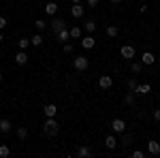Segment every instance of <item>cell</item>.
<instances>
[{
  "mask_svg": "<svg viewBox=\"0 0 160 158\" xmlns=\"http://www.w3.org/2000/svg\"><path fill=\"white\" fill-rule=\"evenodd\" d=\"M158 141H160V135H158Z\"/></svg>",
  "mask_w": 160,
  "mask_h": 158,
  "instance_id": "obj_40",
  "label": "cell"
},
{
  "mask_svg": "<svg viewBox=\"0 0 160 158\" xmlns=\"http://www.w3.org/2000/svg\"><path fill=\"white\" fill-rule=\"evenodd\" d=\"M124 105H128V107L135 105V92H128V94L124 96Z\"/></svg>",
  "mask_w": 160,
  "mask_h": 158,
  "instance_id": "obj_23",
  "label": "cell"
},
{
  "mask_svg": "<svg viewBox=\"0 0 160 158\" xmlns=\"http://www.w3.org/2000/svg\"><path fill=\"white\" fill-rule=\"evenodd\" d=\"M130 71H132L135 75H139L141 71H143V62H132V64H130Z\"/></svg>",
  "mask_w": 160,
  "mask_h": 158,
  "instance_id": "obj_24",
  "label": "cell"
},
{
  "mask_svg": "<svg viewBox=\"0 0 160 158\" xmlns=\"http://www.w3.org/2000/svg\"><path fill=\"white\" fill-rule=\"evenodd\" d=\"M83 13H86V9H83V4H81V2L71 7V15H73V17H77V19H79V17H83Z\"/></svg>",
  "mask_w": 160,
  "mask_h": 158,
  "instance_id": "obj_10",
  "label": "cell"
},
{
  "mask_svg": "<svg viewBox=\"0 0 160 158\" xmlns=\"http://www.w3.org/2000/svg\"><path fill=\"white\" fill-rule=\"evenodd\" d=\"M132 158H145V152H141V150H135V152H132Z\"/></svg>",
  "mask_w": 160,
  "mask_h": 158,
  "instance_id": "obj_32",
  "label": "cell"
},
{
  "mask_svg": "<svg viewBox=\"0 0 160 158\" xmlns=\"http://www.w3.org/2000/svg\"><path fill=\"white\" fill-rule=\"evenodd\" d=\"M154 60H156V58H154V54H152V51H145V54L141 56V62H143V66H152V64H154Z\"/></svg>",
  "mask_w": 160,
  "mask_h": 158,
  "instance_id": "obj_15",
  "label": "cell"
},
{
  "mask_svg": "<svg viewBox=\"0 0 160 158\" xmlns=\"http://www.w3.org/2000/svg\"><path fill=\"white\" fill-rule=\"evenodd\" d=\"M120 2H124V0H111V4H120Z\"/></svg>",
  "mask_w": 160,
  "mask_h": 158,
  "instance_id": "obj_36",
  "label": "cell"
},
{
  "mask_svg": "<svg viewBox=\"0 0 160 158\" xmlns=\"http://www.w3.org/2000/svg\"><path fill=\"white\" fill-rule=\"evenodd\" d=\"M120 56H122V58H126V60L135 58V47H132V45H122V49H120Z\"/></svg>",
  "mask_w": 160,
  "mask_h": 158,
  "instance_id": "obj_7",
  "label": "cell"
},
{
  "mask_svg": "<svg viewBox=\"0 0 160 158\" xmlns=\"http://www.w3.org/2000/svg\"><path fill=\"white\" fill-rule=\"evenodd\" d=\"M64 28H66V22H64L62 17H56V19L51 22V32H53V34H58L60 30H64Z\"/></svg>",
  "mask_w": 160,
  "mask_h": 158,
  "instance_id": "obj_6",
  "label": "cell"
},
{
  "mask_svg": "<svg viewBox=\"0 0 160 158\" xmlns=\"http://www.w3.org/2000/svg\"><path fill=\"white\" fill-rule=\"evenodd\" d=\"M68 34H71V38H81V37H83V32H81V28H79V26L71 28V30H68Z\"/></svg>",
  "mask_w": 160,
  "mask_h": 158,
  "instance_id": "obj_20",
  "label": "cell"
},
{
  "mask_svg": "<svg viewBox=\"0 0 160 158\" xmlns=\"http://www.w3.org/2000/svg\"><path fill=\"white\" fill-rule=\"evenodd\" d=\"M17 45H19V49H28L30 47V38H19V41H17Z\"/></svg>",
  "mask_w": 160,
  "mask_h": 158,
  "instance_id": "obj_25",
  "label": "cell"
},
{
  "mask_svg": "<svg viewBox=\"0 0 160 158\" xmlns=\"http://www.w3.org/2000/svg\"><path fill=\"white\" fill-rule=\"evenodd\" d=\"M122 145H124V147H128V145H130V135H126V137L122 139Z\"/></svg>",
  "mask_w": 160,
  "mask_h": 158,
  "instance_id": "obj_33",
  "label": "cell"
},
{
  "mask_svg": "<svg viewBox=\"0 0 160 158\" xmlns=\"http://www.w3.org/2000/svg\"><path fill=\"white\" fill-rule=\"evenodd\" d=\"M43 113H45V118H56L58 107H56L53 103H49V105H45V107H43Z\"/></svg>",
  "mask_w": 160,
  "mask_h": 158,
  "instance_id": "obj_11",
  "label": "cell"
},
{
  "mask_svg": "<svg viewBox=\"0 0 160 158\" xmlns=\"http://www.w3.org/2000/svg\"><path fill=\"white\" fill-rule=\"evenodd\" d=\"M105 147H107V150H115V147H118L115 133H113V135H107V137H105Z\"/></svg>",
  "mask_w": 160,
  "mask_h": 158,
  "instance_id": "obj_12",
  "label": "cell"
},
{
  "mask_svg": "<svg viewBox=\"0 0 160 158\" xmlns=\"http://www.w3.org/2000/svg\"><path fill=\"white\" fill-rule=\"evenodd\" d=\"M43 133L47 135V137H56V135L60 133V124L56 122V118H47L45 124H43Z\"/></svg>",
  "mask_w": 160,
  "mask_h": 158,
  "instance_id": "obj_1",
  "label": "cell"
},
{
  "mask_svg": "<svg viewBox=\"0 0 160 158\" xmlns=\"http://www.w3.org/2000/svg\"><path fill=\"white\" fill-rule=\"evenodd\" d=\"M98 85H100V90H111V85H113V77H111V75H100Z\"/></svg>",
  "mask_w": 160,
  "mask_h": 158,
  "instance_id": "obj_4",
  "label": "cell"
},
{
  "mask_svg": "<svg viewBox=\"0 0 160 158\" xmlns=\"http://www.w3.org/2000/svg\"><path fill=\"white\" fill-rule=\"evenodd\" d=\"M17 139L19 141H26L28 139V128L26 126H17Z\"/></svg>",
  "mask_w": 160,
  "mask_h": 158,
  "instance_id": "obj_19",
  "label": "cell"
},
{
  "mask_svg": "<svg viewBox=\"0 0 160 158\" xmlns=\"http://www.w3.org/2000/svg\"><path fill=\"white\" fill-rule=\"evenodd\" d=\"M56 37H58V41H60V43H66V41L71 38V34H68V30L64 28V30H60V32H58Z\"/></svg>",
  "mask_w": 160,
  "mask_h": 158,
  "instance_id": "obj_21",
  "label": "cell"
},
{
  "mask_svg": "<svg viewBox=\"0 0 160 158\" xmlns=\"http://www.w3.org/2000/svg\"><path fill=\"white\" fill-rule=\"evenodd\" d=\"M111 130L115 135H122L124 130H126V122H124L122 118H115V120L111 122Z\"/></svg>",
  "mask_w": 160,
  "mask_h": 158,
  "instance_id": "obj_3",
  "label": "cell"
},
{
  "mask_svg": "<svg viewBox=\"0 0 160 158\" xmlns=\"http://www.w3.org/2000/svg\"><path fill=\"white\" fill-rule=\"evenodd\" d=\"M86 4H88V7H90V9H96V7H98V4H100V0H88Z\"/></svg>",
  "mask_w": 160,
  "mask_h": 158,
  "instance_id": "obj_31",
  "label": "cell"
},
{
  "mask_svg": "<svg viewBox=\"0 0 160 158\" xmlns=\"http://www.w3.org/2000/svg\"><path fill=\"white\" fill-rule=\"evenodd\" d=\"M126 88H128L130 92H135V88H137V79H135V77H130V79L126 81Z\"/></svg>",
  "mask_w": 160,
  "mask_h": 158,
  "instance_id": "obj_27",
  "label": "cell"
},
{
  "mask_svg": "<svg viewBox=\"0 0 160 158\" xmlns=\"http://www.w3.org/2000/svg\"><path fill=\"white\" fill-rule=\"evenodd\" d=\"M154 120L160 122V109H154Z\"/></svg>",
  "mask_w": 160,
  "mask_h": 158,
  "instance_id": "obj_35",
  "label": "cell"
},
{
  "mask_svg": "<svg viewBox=\"0 0 160 158\" xmlns=\"http://www.w3.org/2000/svg\"><path fill=\"white\" fill-rule=\"evenodd\" d=\"M0 81H2V73H0Z\"/></svg>",
  "mask_w": 160,
  "mask_h": 158,
  "instance_id": "obj_39",
  "label": "cell"
},
{
  "mask_svg": "<svg viewBox=\"0 0 160 158\" xmlns=\"http://www.w3.org/2000/svg\"><path fill=\"white\" fill-rule=\"evenodd\" d=\"M75 156L77 158H88V156H92V150H90L88 145H79L77 152H75Z\"/></svg>",
  "mask_w": 160,
  "mask_h": 158,
  "instance_id": "obj_13",
  "label": "cell"
},
{
  "mask_svg": "<svg viewBox=\"0 0 160 158\" xmlns=\"http://www.w3.org/2000/svg\"><path fill=\"white\" fill-rule=\"evenodd\" d=\"M11 130H13V124H11V120L2 118V120H0V133H11Z\"/></svg>",
  "mask_w": 160,
  "mask_h": 158,
  "instance_id": "obj_16",
  "label": "cell"
},
{
  "mask_svg": "<svg viewBox=\"0 0 160 158\" xmlns=\"http://www.w3.org/2000/svg\"><path fill=\"white\" fill-rule=\"evenodd\" d=\"M79 2H81V0H73V4H79Z\"/></svg>",
  "mask_w": 160,
  "mask_h": 158,
  "instance_id": "obj_38",
  "label": "cell"
},
{
  "mask_svg": "<svg viewBox=\"0 0 160 158\" xmlns=\"http://www.w3.org/2000/svg\"><path fill=\"white\" fill-rule=\"evenodd\" d=\"M9 156H11V147L0 143V158H9Z\"/></svg>",
  "mask_w": 160,
  "mask_h": 158,
  "instance_id": "obj_22",
  "label": "cell"
},
{
  "mask_svg": "<svg viewBox=\"0 0 160 158\" xmlns=\"http://www.w3.org/2000/svg\"><path fill=\"white\" fill-rule=\"evenodd\" d=\"M86 30L88 32H94V30H96V24H94L92 19H86Z\"/></svg>",
  "mask_w": 160,
  "mask_h": 158,
  "instance_id": "obj_30",
  "label": "cell"
},
{
  "mask_svg": "<svg viewBox=\"0 0 160 158\" xmlns=\"http://www.w3.org/2000/svg\"><path fill=\"white\" fill-rule=\"evenodd\" d=\"M73 66H75V71H86L88 66H90V60H88L86 56H75L73 58Z\"/></svg>",
  "mask_w": 160,
  "mask_h": 158,
  "instance_id": "obj_2",
  "label": "cell"
},
{
  "mask_svg": "<svg viewBox=\"0 0 160 158\" xmlns=\"http://www.w3.org/2000/svg\"><path fill=\"white\" fill-rule=\"evenodd\" d=\"M30 45H34V47H38V45H43V34H41V32H37V34H32V38H30Z\"/></svg>",
  "mask_w": 160,
  "mask_h": 158,
  "instance_id": "obj_18",
  "label": "cell"
},
{
  "mask_svg": "<svg viewBox=\"0 0 160 158\" xmlns=\"http://www.w3.org/2000/svg\"><path fill=\"white\" fill-rule=\"evenodd\" d=\"M107 34H109L111 38H115L118 37V26H109V28H107Z\"/></svg>",
  "mask_w": 160,
  "mask_h": 158,
  "instance_id": "obj_29",
  "label": "cell"
},
{
  "mask_svg": "<svg viewBox=\"0 0 160 158\" xmlns=\"http://www.w3.org/2000/svg\"><path fill=\"white\" fill-rule=\"evenodd\" d=\"M15 62H17L19 66H24V64H28V54H26L24 49H19V51L15 54Z\"/></svg>",
  "mask_w": 160,
  "mask_h": 158,
  "instance_id": "obj_14",
  "label": "cell"
},
{
  "mask_svg": "<svg viewBox=\"0 0 160 158\" xmlns=\"http://www.w3.org/2000/svg\"><path fill=\"white\" fill-rule=\"evenodd\" d=\"M2 41H4V37H2V30H0V43H2Z\"/></svg>",
  "mask_w": 160,
  "mask_h": 158,
  "instance_id": "obj_37",
  "label": "cell"
},
{
  "mask_svg": "<svg viewBox=\"0 0 160 158\" xmlns=\"http://www.w3.org/2000/svg\"><path fill=\"white\" fill-rule=\"evenodd\" d=\"M45 13H47V15H56V13H58V4H56V2H47V4H45Z\"/></svg>",
  "mask_w": 160,
  "mask_h": 158,
  "instance_id": "obj_17",
  "label": "cell"
},
{
  "mask_svg": "<svg viewBox=\"0 0 160 158\" xmlns=\"http://www.w3.org/2000/svg\"><path fill=\"white\" fill-rule=\"evenodd\" d=\"M158 96H160V92H158Z\"/></svg>",
  "mask_w": 160,
  "mask_h": 158,
  "instance_id": "obj_41",
  "label": "cell"
},
{
  "mask_svg": "<svg viewBox=\"0 0 160 158\" xmlns=\"http://www.w3.org/2000/svg\"><path fill=\"white\" fill-rule=\"evenodd\" d=\"M2 28H7V17L0 15V30H2Z\"/></svg>",
  "mask_w": 160,
  "mask_h": 158,
  "instance_id": "obj_34",
  "label": "cell"
},
{
  "mask_svg": "<svg viewBox=\"0 0 160 158\" xmlns=\"http://www.w3.org/2000/svg\"><path fill=\"white\" fill-rule=\"evenodd\" d=\"M148 152L152 154V156H160V141H158V139L148 141Z\"/></svg>",
  "mask_w": 160,
  "mask_h": 158,
  "instance_id": "obj_5",
  "label": "cell"
},
{
  "mask_svg": "<svg viewBox=\"0 0 160 158\" xmlns=\"http://www.w3.org/2000/svg\"><path fill=\"white\" fill-rule=\"evenodd\" d=\"M34 28H37L38 32H43V30H45V28H47V24H45V22H43V19H37V22H34Z\"/></svg>",
  "mask_w": 160,
  "mask_h": 158,
  "instance_id": "obj_28",
  "label": "cell"
},
{
  "mask_svg": "<svg viewBox=\"0 0 160 158\" xmlns=\"http://www.w3.org/2000/svg\"><path fill=\"white\" fill-rule=\"evenodd\" d=\"M149 92H152V85L149 84H137L135 94H139V96H148Z\"/></svg>",
  "mask_w": 160,
  "mask_h": 158,
  "instance_id": "obj_8",
  "label": "cell"
},
{
  "mask_svg": "<svg viewBox=\"0 0 160 158\" xmlns=\"http://www.w3.org/2000/svg\"><path fill=\"white\" fill-rule=\"evenodd\" d=\"M62 49H64V54H73L75 45H73V43H62Z\"/></svg>",
  "mask_w": 160,
  "mask_h": 158,
  "instance_id": "obj_26",
  "label": "cell"
},
{
  "mask_svg": "<svg viewBox=\"0 0 160 158\" xmlns=\"http://www.w3.org/2000/svg\"><path fill=\"white\" fill-rule=\"evenodd\" d=\"M96 45V38L92 37V34H88V37H81V47L83 49H92Z\"/></svg>",
  "mask_w": 160,
  "mask_h": 158,
  "instance_id": "obj_9",
  "label": "cell"
}]
</instances>
